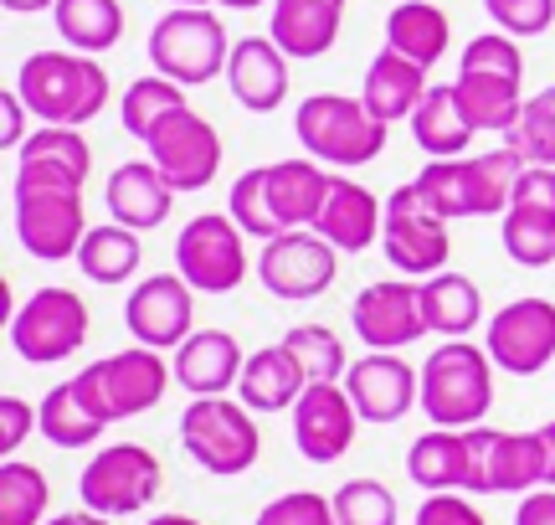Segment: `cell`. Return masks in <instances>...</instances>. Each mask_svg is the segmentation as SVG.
I'll use <instances>...</instances> for the list:
<instances>
[{"instance_id": "cell-28", "label": "cell", "mask_w": 555, "mask_h": 525, "mask_svg": "<svg viewBox=\"0 0 555 525\" xmlns=\"http://www.w3.org/2000/svg\"><path fill=\"white\" fill-rule=\"evenodd\" d=\"M262 181H268V202L283 232L294 227H314L324 202H330V185L335 170H324L319 161H273L262 165Z\"/></svg>"}, {"instance_id": "cell-5", "label": "cell", "mask_w": 555, "mask_h": 525, "mask_svg": "<svg viewBox=\"0 0 555 525\" xmlns=\"http://www.w3.org/2000/svg\"><path fill=\"white\" fill-rule=\"evenodd\" d=\"M180 448L206 474L237 479V474H247V469L258 464L262 433L247 402H232V397H191V407L180 412Z\"/></svg>"}, {"instance_id": "cell-23", "label": "cell", "mask_w": 555, "mask_h": 525, "mask_svg": "<svg viewBox=\"0 0 555 525\" xmlns=\"http://www.w3.org/2000/svg\"><path fill=\"white\" fill-rule=\"evenodd\" d=\"M93 170V150L78 129H62V124H41L31 129V140L16 150V185H67L82 191Z\"/></svg>"}, {"instance_id": "cell-52", "label": "cell", "mask_w": 555, "mask_h": 525, "mask_svg": "<svg viewBox=\"0 0 555 525\" xmlns=\"http://www.w3.org/2000/svg\"><path fill=\"white\" fill-rule=\"evenodd\" d=\"M47 525H114V521L99 515V510H62V515H52Z\"/></svg>"}, {"instance_id": "cell-13", "label": "cell", "mask_w": 555, "mask_h": 525, "mask_svg": "<svg viewBox=\"0 0 555 525\" xmlns=\"http://www.w3.org/2000/svg\"><path fill=\"white\" fill-rule=\"evenodd\" d=\"M335 273H339V247L330 238H319L314 227H294V232H278V238L262 243L258 279L283 304L319 299L335 283Z\"/></svg>"}, {"instance_id": "cell-54", "label": "cell", "mask_w": 555, "mask_h": 525, "mask_svg": "<svg viewBox=\"0 0 555 525\" xmlns=\"http://www.w3.org/2000/svg\"><path fill=\"white\" fill-rule=\"evenodd\" d=\"M0 5H5L11 16H37V11H52L57 0H0Z\"/></svg>"}, {"instance_id": "cell-48", "label": "cell", "mask_w": 555, "mask_h": 525, "mask_svg": "<svg viewBox=\"0 0 555 525\" xmlns=\"http://www.w3.org/2000/svg\"><path fill=\"white\" fill-rule=\"evenodd\" d=\"M412 525H489V521H483V510H478L463 489H442V495H427V500H422Z\"/></svg>"}, {"instance_id": "cell-16", "label": "cell", "mask_w": 555, "mask_h": 525, "mask_svg": "<svg viewBox=\"0 0 555 525\" xmlns=\"http://www.w3.org/2000/svg\"><path fill=\"white\" fill-rule=\"evenodd\" d=\"M483 350H489L494 366L509 371V376H540V371L555 361V304L540 299V294L509 299L494 320H489Z\"/></svg>"}, {"instance_id": "cell-53", "label": "cell", "mask_w": 555, "mask_h": 525, "mask_svg": "<svg viewBox=\"0 0 555 525\" xmlns=\"http://www.w3.org/2000/svg\"><path fill=\"white\" fill-rule=\"evenodd\" d=\"M540 433V444H545V489H555V423L535 427Z\"/></svg>"}, {"instance_id": "cell-34", "label": "cell", "mask_w": 555, "mask_h": 525, "mask_svg": "<svg viewBox=\"0 0 555 525\" xmlns=\"http://www.w3.org/2000/svg\"><path fill=\"white\" fill-rule=\"evenodd\" d=\"M52 21H57V37L73 52H88V57H103V52H114L124 41L119 0H57Z\"/></svg>"}, {"instance_id": "cell-11", "label": "cell", "mask_w": 555, "mask_h": 525, "mask_svg": "<svg viewBox=\"0 0 555 525\" xmlns=\"http://www.w3.org/2000/svg\"><path fill=\"white\" fill-rule=\"evenodd\" d=\"M247 232L221 212H201L180 227L176 238V273L196 294H232L247 279Z\"/></svg>"}, {"instance_id": "cell-8", "label": "cell", "mask_w": 555, "mask_h": 525, "mask_svg": "<svg viewBox=\"0 0 555 525\" xmlns=\"http://www.w3.org/2000/svg\"><path fill=\"white\" fill-rule=\"evenodd\" d=\"M499 427H433L406 448V479L427 495L463 489V495H489V453H494Z\"/></svg>"}, {"instance_id": "cell-51", "label": "cell", "mask_w": 555, "mask_h": 525, "mask_svg": "<svg viewBox=\"0 0 555 525\" xmlns=\"http://www.w3.org/2000/svg\"><path fill=\"white\" fill-rule=\"evenodd\" d=\"M515 525H555V489H530L515 510Z\"/></svg>"}, {"instance_id": "cell-45", "label": "cell", "mask_w": 555, "mask_h": 525, "mask_svg": "<svg viewBox=\"0 0 555 525\" xmlns=\"http://www.w3.org/2000/svg\"><path fill=\"white\" fill-rule=\"evenodd\" d=\"M457 73H499V78L525 82V52H519V41L509 31H483V37L468 41Z\"/></svg>"}, {"instance_id": "cell-20", "label": "cell", "mask_w": 555, "mask_h": 525, "mask_svg": "<svg viewBox=\"0 0 555 525\" xmlns=\"http://www.w3.org/2000/svg\"><path fill=\"white\" fill-rule=\"evenodd\" d=\"M288 418H294V444L309 464H335V459H345L350 444H356V427H360L356 402H350V392L339 382H309Z\"/></svg>"}, {"instance_id": "cell-40", "label": "cell", "mask_w": 555, "mask_h": 525, "mask_svg": "<svg viewBox=\"0 0 555 525\" xmlns=\"http://www.w3.org/2000/svg\"><path fill=\"white\" fill-rule=\"evenodd\" d=\"M52 505V485L37 464L26 459H5L0 464V525H47Z\"/></svg>"}, {"instance_id": "cell-56", "label": "cell", "mask_w": 555, "mask_h": 525, "mask_svg": "<svg viewBox=\"0 0 555 525\" xmlns=\"http://www.w3.org/2000/svg\"><path fill=\"white\" fill-rule=\"evenodd\" d=\"M221 5H227V11H258L262 0H221Z\"/></svg>"}, {"instance_id": "cell-29", "label": "cell", "mask_w": 555, "mask_h": 525, "mask_svg": "<svg viewBox=\"0 0 555 525\" xmlns=\"http://www.w3.org/2000/svg\"><path fill=\"white\" fill-rule=\"evenodd\" d=\"M339 26H345V0H273L268 37L294 62H314L339 41Z\"/></svg>"}, {"instance_id": "cell-12", "label": "cell", "mask_w": 555, "mask_h": 525, "mask_svg": "<svg viewBox=\"0 0 555 525\" xmlns=\"http://www.w3.org/2000/svg\"><path fill=\"white\" fill-rule=\"evenodd\" d=\"M380 243L397 273L406 279H433L448 268L453 238H448V217H437L433 202L422 196V185H397L386 196V227H380Z\"/></svg>"}, {"instance_id": "cell-47", "label": "cell", "mask_w": 555, "mask_h": 525, "mask_svg": "<svg viewBox=\"0 0 555 525\" xmlns=\"http://www.w3.org/2000/svg\"><path fill=\"white\" fill-rule=\"evenodd\" d=\"M483 11L494 21V31H509V37H540L555 26V0H483Z\"/></svg>"}, {"instance_id": "cell-4", "label": "cell", "mask_w": 555, "mask_h": 525, "mask_svg": "<svg viewBox=\"0 0 555 525\" xmlns=\"http://www.w3.org/2000/svg\"><path fill=\"white\" fill-rule=\"evenodd\" d=\"M294 135L304 144V155L319 165H371L386 150V135L391 124H380L360 99H345V93H309L294 114Z\"/></svg>"}, {"instance_id": "cell-38", "label": "cell", "mask_w": 555, "mask_h": 525, "mask_svg": "<svg viewBox=\"0 0 555 525\" xmlns=\"http://www.w3.org/2000/svg\"><path fill=\"white\" fill-rule=\"evenodd\" d=\"M139 232L119 222L88 227V238L78 247V268L88 283H129L139 273Z\"/></svg>"}, {"instance_id": "cell-55", "label": "cell", "mask_w": 555, "mask_h": 525, "mask_svg": "<svg viewBox=\"0 0 555 525\" xmlns=\"http://www.w3.org/2000/svg\"><path fill=\"white\" fill-rule=\"evenodd\" d=\"M144 525H201L196 515H150Z\"/></svg>"}, {"instance_id": "cell-46", "label": "cell", "mask_w": 555, "mask_h": 525, "mask_svg": "<svg viewBox=\"0 0 555 525\" xmlns=\"http://www.w3.org/2000/svg\"><path fill=\"white\" fill-rule=\"evenodd\" d=\"M253 525H339L335 521V500L319 495V489H288L258 510Z\"/></svg>"}, {"instance_id": "cell-30", "label": "cell", "mask_w": 555, "mask_h": 525, "mask_svg": "<svg viewBox=\"0 0 555 525\" xmlns=\"http://www.w3.org/2000/svg\"><path fill=\"white\" fill-rule=\"evenodd\" d=\"M304 386H309V371L298 366V356L288 345L278 341L247 356L242 382H237V402H247L253 412H294Z\"/></svg>"}, {"instance_id": "cell-49", "label": "cell", "mask_w": 555, "mask_h": 525, "mask_svg": "<svg viewBox=\"0 0 555 525\" xmlns=\"http://www.w3.org/2000/svg\"><path fill=\"white\" fill-rule=\"evenodd\" d=\"M31 433H41L37 407L21 402L16 392H5V397H0V453H5V459H16V448L26 444Z\"/></svg>"}, {"instance_id": "cell-27", "label": "cell", "mask_w": 555, "mask_h": 525, "mask_svg": "<svg viewBox=\"0 0 555 525\" xmlns=\"http://www.w3.org/2000/svg\"><path fill=\"white\" fill-rule=\"evenodd\" d=\"M427 88H433V82H427V67H422V62L401 57V52H391V47H380L376 57H371V67H365L360 103H365L380 124H401L422 108Z\"/></svg>"}, {"instance_id": "cell-41", "label": "cell", "mask_w": 555, "mask_h": 525, "mask_svg": "<svg viewBox=\"0 0 555 525\" xmlns=\"http://www.w3.org/2000/svg\"><path fill=\"white\" fill-rule=\"evenodd\" d=\"M504 144H509L525 165H555V82L540 88L535 99H525L519 124L504 135Z\"/></svg>"}, {"instance_id": "cell-35", "label": "cell", "mask_w": 555, "mask_h": 525, "mask_svg": "<svg viewBox=\"0 0 555 525\" xmlns=\"http://www.w3.org/2000/svg\"><path fill=\"white\" fill-rule=\"evenodd\" d=\"M457 103L474 129H515L519 108H525V82L519 78H499V73H457Z\"/></svg>"}, {"instance_id": "cell-22", "label": "cell", "mask_w": 555, "mask_h": 525, "mask_svg": "<svg viewBox=\"0 0 555 525\" xmlns=\"http://www.w3.org/2000/svg\"><path fill=\"white\" fill-rule=\"evenodd\" d=\"M288 52L273 37H237L227 57V88L247 114H278L288 103Z\"/></svg>"}, {"instance_id": "cell-32", "label": "cell", "mask_w": 555, "mask_h": 525, "mask_svg": "<svg viewBox=\"0 0 555 525\" xmlns=\"http://www.w3.org/2000/svg\"><path fill=\"white\" fill-rule=\"evenodd\" d=\"M448 41H453V21L433 0H401L397 11L386 16V47L422 62V67H437L442 52H448Z\"/></svg>"}, {"instance_id": "cell-9", "label": "cell", "mask_w": 555, "mask_h": 525, "mask_svg": "<svg viewBox=\"0 0 555 525\" xmlns=\"http://www.w3.org/2000/svg\"><path fill=\"white\" fill-rule=\"evenodd\" d=\"M165 489V464L144 444H108L99 448L78 474L82 510H99L108 521L150 510Z\"/></svg>"}, {"instance_id": "cell-19", "label": "cell", "mask_w": 555, "mask_h": 525, "mask_svg": "<svg viewBox=\"0 0 555 525\" xmlns=\"http://www.w3.org/2000/svg\"><path fill=\"white\" fill-rule=\"evenodd\" d=\"M345 392L356 402L360 423L391 427L422 402V366L401 361V350H365L345 371Z\"/></svg>"}, {"instance_id": "cell-44", "label": "cell", "mask_w": 555, "mask_h": 525, "mask_svg": "<svg viewBox=\"0 0 555 525\" xmlns=\"http://www.w3.org/2000/svg\"><path fill=\"white\" fill-rule=\"evenodd\" d=\"M227 217H232V222H237L247 238H258V243H268V238H278V232H283V227H278V217H273V202H268L262 165H258V170H242L237 181H232Z\"/></svg>"}, {"instance_id": "cell-43", "label": "cell", "mask_w": 555, "mask_h": 525, "mask_svg": "<svg viewBox=\"0 0 555 525\" xmlns=\"http://www.w3.org/2000/svg\"><path fill=\"white\" fill-rule=\"evenodd\" d=\"M330 500H335L339 525H397L401 521L397 495L380 485V479H345Z\"/></svg>"}, {"instance_id": "cell-33", "label": "cell", "mask_w": 555, "mask_h": 525, "mask_svg": "<svg viewBox=\"0 0 555 525\" xmlns=\"http://www.w3.org/2000/svg\"><path fill=\"white\" fill-rule=\"evenodd\" d=\"M422 320L448 341H468V330H478V320H483V289L468 273L442 268V273L422 283Z\"/></svg>"}, {"instance_id": "cell-31", "label": "cell", "mask_w": 555, "mask_h": 525, "mask_svg": "<svg viewBox=\"0 0 555 525\" xmlns=\"http://www.w3.org/2000/svg\"><path fill=\"white\" fill-rule=\"evenodd\" d=\"M406 124H412V140L427 161H457L468 150V140L478 135L474 124H468V114H463V103H457L453 82H433L422 108Z\"/></svg>"}, {"instance_id": "cell-37", "label": "cell", "mask_w": 555, "mask_h": 525, "mask_svg": "<svg viewBox=\"0 0 555 525\" xmlns=\"http://www.w3.org/2000/svg\"><path fill=\"white\" fill-rule=\"evenodd\" d=\"M545 489V444L540 433H499L489 453V495Z\"/></svg>"}, {"instance_id": "cell-39", "label": "cell", "mask_w": 555, "mask_h": 525, "mask_svg": "<svg viewBox=\"0 0 555 525\" xmlns=\"http://www.w3.org/2000/svg\"><path fill=\"white\" fill-rule=\"evenodd\" d=\"M176 108H191L185 103V88L170 78H159V73H150V78H139L124 88V99H119V124H124V135H134L139 144L155 135V124L159 119H170Z\"/></svg>"}, {"instance_id": "cell-7", "label": "cell", "mask_w": 555, "mask_h": 525, "mask_svg": "<svg viewBox=\"0 0 555 525\" xmlns=\"http://www.w3.org/2000/svg\"><path fill=\"white\" fill-rule=\"evenodd\" d=\"M73 382L103 423H124V418H139V412L165 402V392L176 382V366H165V356L150 345H129V350H114L88 371H78Z\"/></svg>"}, {"instance_id": "cell-24", "label": "cell", "mask_w": 555, "mask_h": 525, "mask_svg": "<svg viewBox=\"0 0 555 525\" xmlns=\"http://www.w3.org/2000/svg\"><path fill=\"white\" fill-rule=\"evenodd\" d=\"M176 185L159 176V165L144 155V161H124L108 185H103V202H108V217L119 227H134V232H155V227L170 222V206H176Z\"/></svg>"}, {"instance_id": "cell-10", "label": "cell", "mask_w": 555, "mask_h": 525, "mask_svg": "<svg viewBox=\"0 0 555 525\" xmlns=\"http://www.w3.org/2000/svg\"><path fill=\"white\" fill-rule=\"evenodd\" d=\"M88 330H93V315L78 289H37L16 309V320L5 324V341L26 366H57L88 345Z\"/></svg>"}, {"instance_id": "cell-15", "label": "cell", "mask_w": 555, "mask_h": 525, "mask_svg": "<svg viewBox=\"0 0 555 525\" xmlns=\"http://www.w3.org/2000/svg\"><path fill=\"white\" fill-rule=\"evenodd\" d=\"M16 238L41 262L78 258L82 238H88L82 191H67V185H16Z\"/></svg>"}, {"instance_id": "cell-6", "label": "cell", "mask_w": 555, "mask_h": 525, "mask_svg": "<svg viewBox=\"0 0 555 525\" xmlns=\"http://www.w3.org/2000/svg\"><path fill=\"white\" fill-rule=\"evenodd\" d=\"M227 57H232V37H227V26L211 5H176L150 31L155 73L180 82V88H201L217 73H227Z\"/></svg>"}, {"instance_id": "cell-17", "label": "cell", "mask_w": 555, "mask_h": 525, "mask_svg": "<svg viewBox=\"0 0 555 525\" xmlns=\"http://www.w3.org/2000/svg\"><path fill=\"white\" fill-rule=\"evenodd\" d=\"M124 324L134 345H150V350H180L196 330V289L180 279V273H150L139 279V289H129L124 299Z\"/></svg>"}, {"instance_id": "cell-36", "label": "cell", "mask_w": 555, "mask_h": 525, "mask_svg": "<svg viewBox=\"0 0 555 525\" xmlns=\"http://www.w3.org/2000/svg\"><path fill=\"white\" fill-rule=\"evenodd\" d=\"M37 423H41V438L52 448H93L103 438V418L93 407L82 402L78 382H57L37 407Z\"/></svg>"}, {"instance_id": "cell-2", "label": "cell", "mask_w": 555, "mask_h": 525, "mask_svg": "<svg viewBox=\"0 0 555 525\" xmlns=\"http://www.w3.org/2000/svg\"><path fill=\"white\" fill-rule=\"evenodd\" d=\"M519 170H525V161L509 144H499V150H483V155L422 165L416 185L433 202L437 217H448V222H457V217H504Z\"/></svg>"}, {"instance_id": "cell-42", "label": "cell", "mask_w": 555, "mask_h": 525, "mask_svg": "<svg viewBox=\"0 0 555 525\" xmlns=\"http://www.w3.org/2000/svg\"><path fill=\"white\" fill-rule=\"evenodd\" d=\"M283 345L298 356V366L309 371V382H339L350 366H345V345L330 324H294Z\"/></svg>"}, {"instance_id": "cell-14", "label": "cell", "mask_w": 555, "mask_h": 525, "mask_svg": "<svg viewBox=\"0 0 555 525\" xmlns=\"http://www.w3.org/2000/svg\"><path fill=\"white\" fill-rule=\"evenodd\" d=\"M144 155L159 165V176L176 185L180 196L206 191L221 170V135L217 124L196 108H176L170 119L155 124V135L144 140Z\"/></svg>"}, {"instance_id": "cell-1", "label": "cell", "mask_w": 555, "mask_h": 525, "mask_svg": "<svg viewBox=\"0 0 555 525\" xmlns=\"http://www.w3.org/2000/svg\"><path fill=\"white\" fill-rule=\"evenodd\" d=\"M108 82L114 78L99 67V57L73 52V47L67 52H31L16 67V93L37 114V124H62V129L99 119L103 103H108Z\"/></svg>"}, {"instance_id": "cell-26", "label": "cell", "mask_w": 555, "mask_h": 525, "mask_svg": "<svg viewBox=\"0 0 555 525\" xmlns=\"http://www.w3.org/2000/svg\"><path fill=\"white\" fill-rule=\"evenodd\" d=\"M380 227H386V202H380L371 185L350 181V176H335L330 185V202L319 212L314 232L330 238L339 253H365V247L380 243Z\"/></svg>"}, {"instance_id": "cell-18", "label": "cell", "mask_w": 555, "mask_h": 525, "mask_svg": "<svg viewBox=\"0 0 555 525\" xmlns=\"http://www.w3.org/2000/svg\"><path fill=\"white\" fill-rule=\"evenodd\" d=\"M504 253L519 268L555 262V165H525L504 212Z\"/></svg>"}, {"instance_id": "cell-21", "label": "cell", "mask_w": 555, "mask_h": 525, "mask_svg": "<svg viewBox=\"0 0 555 525\" xmlns=\"http://www.w3.org/2000/svg\"><path fill=\"white\" fill-rule=\"evenodd\" d=\"M350 324L371 350H406L412 341L427 335L422 320V283L412 279H380L360 289L350 304Z\"/></svg>"}, {"instance_id": "cell-25", "label": "cell", "mask_w": 555, "mask_h": 525, "mask_svg": "<svg viewBox=\"0 0 555 525\" xmlns=\"http://www.w3.org/2000/svg\"><path fill=\"white\" fill-rule=\"evenodd\" d=\"M170 366H176L180 392H191V397H227V392L242 382L247 350L237 345L232 330H196V335L176 350Z\"/></svg>"}, {"instance_id": "cell-50", "label": "cell", "mask_w": 555, "mask_h": 525, "mask_svg": "<svg viewBox=\"0 0 555 525\" xmlns=\"http://www.w3.org/2000/svg\"><path fill=\"white\" fill-rule=\"evenodd\" d=\"M0 114H5V129H0V150H5V155H16L21 144L31 140V119H37V114L26 108V99L16 93V82H11V88L0 93Z\"/></svg>"}, {"instance_id": "cell-3", "label": "cell", "mask_w": 555, "mask_h": 525, "mask_svg": "<svg viewBox=\"0 0 555 525\" xmlns=\"http://www.w3.org/2000/svg\"><path fill=\"white\" fill-rule=\"evenodd\" d=\"M494 407V356L474 341H442L422 366V412L433 427H478Z\"/></svg>"}]
</instances>
